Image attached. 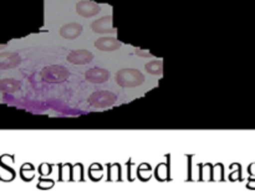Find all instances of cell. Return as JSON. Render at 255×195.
Listing matches in <instances>:
<instances>
[{"label": "cell", "instance_id": "obj_5", "mask_svg": "<svg viewBox=\"0 0 255 195\" xmlns=\"http://www.w3.org/2000/svg\"><path fill=\"white\" fill-rule=\"evenodd\" d=\"M91 30L97 34H114L116 30L112 27V16H104L91 24Z\"/></svg>", "mask_w": 255, "mask_h": 195}, {"label": "cell", "instance_id": "obj_9", "mask_svg": "<svg viewBox=\"0 0 255 195\" xmlns=\"http://www.w3.org/2000/svg\"><path fill=\"white\" fill-rule=\"evenodd\" d=\"M122 46V42L115 37H101L95 41V47L101 51H115Z\"/></svg>", "mask_w": 255, "mask_h": 195}, {"label": "cell", "instance_id": "obj_11", "mask_svg": "<svg viewBox=\"0 0 255 195\" xmlns=\"http://www.w3.org/2000/svg\"><path fill=\"white\" fill-rule=\"evenodd\" d=\"M20 89V82L12 79L0 80V92L1 94H12Z\"/></svg>", "mask_w": 255, "mask_h": 195}, {"label": "cell", "instance_id": "obj_12", "mask_svg": "<svg viewBox=\"0 0 255 195\" xmlns=\"http://www.w3.org/2000/svg\"><path fill=\"white\" fill-rule=\"evenodd\" d=\"M144 69L151 75H162L163 74V62L161 60H153L144 65Z\"/></svg>", "mask_w": 255, "mask_h": 195}, {"label": "cell", "instance_id": "obj_14", "mask_svg": "<svg viewBox=\"0 0 255 195\" xmlns=\"http://www.w3.org/2000/svg\"><path fill=\"white\" fill-rule=\"evenodd\" d=\"M248 188H252V189H255V182H251V183L248 184Z\"/></svg>", "mask_w": 255, "mask_h": 195}, {"label": "cell", "instance_id": "obj_6", "mask_svg": "<svg viewBox=\"0 0 255 195\" xmlns=\"http://www.w3.org/2000/svg\"><path fill=\"white\" fill-rule=\"evenodd\" d=\"M94 60V54L87 50H75L67 55V61L74 65L89 64Z\"/></svg>", "mask_w": 255, "mask_h": 195}, {"label": "cell", "instance_id": "obj_2", "mask_svg": "<svg viewBox=\"0 0 255 195\" xmlns=\"http://www.w3.org/2000/svg\"><path fill=\"white\" fill-rule=\"evenodd\" d=\"M116 82L121 87H137L144 82L142 72L136 69H122L116 74Z\"/></svg>", "mask_w": 255, "mask_h": 195}, {"label": "cell", "instance_id": "obj_3", "mask_svg": "<svg viewBox=\"0 0 255 195\" xmlns=\"http://www.w3.org/2000/svg\"><path fill=\"white\" fill-rule=\"evenodd\" d=\"M116 95L110 91H96L89 97V103L94 108H107L116 102Z\"/></svg>", "mask_w": 255, "mask_h": 195}, {"label": "cell", "instance_id": "obj_10", "mask_svg": "<svg viewBox=\"0 0 255 195\" xmlns=\"http://www.w3.org/2000/svg\"><path fill=\"white\" fill-rule=\"evenodd\" d=\"M82 32V25L77 24V22H70V24L64 25L60 29V35L64 39L67 40H74L79 37Z\"/></svg>", "mask_w": 255, "mask_h": 195}, {"label": "cell", "instance_id": "obj_8", "mask_svg": "<svg viewBox=\"0 0 255 195\" xmlns=\"http://www.w3.org/2000/svg\"><path fill=\"white\" fill-rule=\"evenodd\" d=\"M21 62V59L15 52H1L0 54V70L14 69Z\"/></svg>", "mask_w": 255, "mask_h": 195}, {"label": "cell", "instance_id": "obj_7", "mask_svg": "<svg viewBox=\"0 0 255 195\" xmlns=\"http://www.w3.org/2000/svg\"><path fill=\"white\" fill-rule=\"evenodd\" d=\"M85 79L91 84H104L109 80V71L100 67H94L85 72Z\"/></svg>", "mask_w": 255, "mask_h": 195}, {"label": "cell", "instance_id": "obj_13", "mask_svg": "<svg viewBox=\"0 0 255 195\" xmlns=\"http://www.w3.org/2000/svg\"><path fill=\"white\" fill-rule=\"evenodd\" d=\"M136 55L137 56H141V57H149V59L152 57V54H149L148 51H144V50H142V49H137Z\"/></svg>", "mask_w": 255, "mask_h": 195}, {"label": "cell", "instance_id": "obj_1", "mask_svg": "<svg viewBox=\"0 0 255 195\" xmlns=\"http://www.w3.org/2000/svg\"><path fill=\"white\" fill-rule=\"evenodd\" d=\"M40 77L42 81L47 84H61L66 81L70 77V72L66 67L60 66V65H50L44 67L40 71Z\"/></svg>", "mask_w": 255, "mask_h": 195}, {"label": "cell", "instance_id": "obj_4", "mask_svg": "<svg viewBox=\"0 0 255 195\" xmlns=\"http://www.w3.org/2000/svg\"><path fill=\"white\" fill-rule=\"evenodd\" d=\"M101 10L100 5L90 0H81L76 4V12L84 17H91L97 15Z\"/></svg>", "mask_w": 255, "mask_h": 195}]
</instances>
